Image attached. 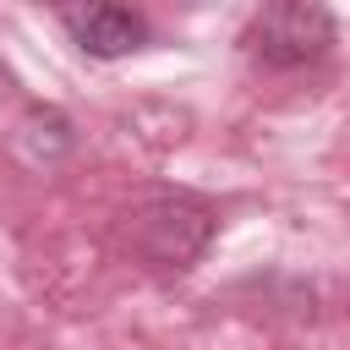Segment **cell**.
I'll use <instances>...</instances> for the list:
<instances>
[{"label":"cell","mask_w":350,"mask_h":350,"mask_svg":"<svg viewBox=\"0 0 350 350\" xmlns=\"http://www.w3.org/2000/svg\"><path fill=\"white\" fill-rule=\"evenodd\" d=\"M213 230H219V213L202 197H191V191H148L126 213L131 252L148 268H159V273H186L208 252Z\"/></svg>","instance_id":"cell-1"},{"label":"cell","mask_w":350,"mask_h":350,"mask_svg":"<svg viewBox=\"0 0 350 350\" xmlns=\"http://www.w3.org/2000/svg\"><path fill=\"white\" fill-rule=\"evenodd\" d=\"M241 44L262 71H301L339 44V22L323 0H268L246 22Z\"/></svg>","instance_id":"cell-2"},{"label":"cell","mask_w":350,"mask_h":350,"mask_svg":"<svg viewBox=\"0 0 350 350\" xmlns=\"http://www.w3.org/2000/svg\"><path fill=\"white\" fill-rule=\"evenodd\" d=\"M66 38L93 60H120L148 44V22L131 0H55Z\"/></svg>","instance_id":"cell-3"},{"label":"cell","mask_w":350,"mask_h":350,"mask_svg":"<svg viewBox=\"0 0 350 350\" xmlns=\"http://www.w3.org/2000/svg\"><path fill=\"white\" fill-rule=\"evenodd\" d=\"M71 120L60 115V109H33L27 120H22V148L33 153V159H44V164H55L60 153H71Z\"/></svg>","instance_id":"cell-4"},{"label":"cell","mask_w":350,"mask_h":350,"mask_svg":"<svg viewBox=\"0 0 350 350\" xmlns=\"http://www.w3.org/2000/svg\"><path fill=\"white\" fill-rule=\"evenodd\" d=\"M5 88H11V71H5V66H0V93H5Z\"/></svg>","instance_id":"cell-5"}]
</instances>
